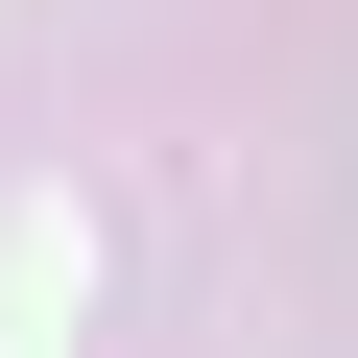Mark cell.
I'll list each match as a JSON object with an SVG mask.
<instances>
[{"label":"cell","mask_w":358,"mask_h":358,"mask_svg":"<svg viewBox=\"0 0 358 358\" xmlns=\"http://www.w3.org/2000/svg\"><path fill=\"white\" fill-rule=\"evenodd\" d=\"M72 310H96V239L24 215V239H0V334H72Z\"/></svg>","instance_id":"cell-1"}]
</instances>
